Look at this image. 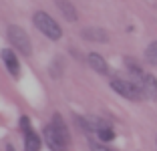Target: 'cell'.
Wrapping results in <instances>:
<instances>
[{"label": "cell", "mask_w": 157, "mask_h": 151, "mask_svg": "<svg viewBox=\"0 0 157 151\" xmlns=\"http://www.w3.org/2000/svg\"><path fill=\"white\" fill-rule=\"evenodd\" d=\"M33 22H34V26H36L44 37L51 38V41H59V38L63 37V28L59 26V22H56L52 16H48L46 12H42V10L34 12Z\"/></svg>", "instance_id": "cell-1"}, {"label": "cell", "mask_w": 157, "mask_h": 151, "mask_svg": "<svg viewBox=\"0 0 157 151\" xmlns=\"http://www.w3.org/2000/svg\"><path fill=\"white\" fill-rule=\"evenodd\" d=\"M6 34H8V42L16 50H20V55H24V56H30V55H33V45H30V38H28V34L20 26L10 24L8 30H6Z\"/></svg>", "instance_id": "cell-2"}, {"label": "cell", "mask_w": 157, "mask_h": 151, "mask_svg": "<svg viewBox=\"0 0 157 151\" xmlns=\"http://www.w3.org/2000/svg\"><path fill=\"white\" fill-rule=\"evenodd\" d=\"M111 89L117 95L125 97V99H129V101H141L145 97L139 85H135V83H131V81H125V79H113Z\"/></svg>", "instance_id": "cell-3"}, {"label": "cell", "mask_w": 157, "mask_h": 151, "mask_svg": "<svg viewBox=\"0 0 157 151\" xmlns=\"http://www.w3.org/2000/svg\"><path fill=\"white\" fill-rule=\"evenodd\" d=\"M44 141H46V145L51 147V151H67V143L59 137V133L55 131L52 125L44 127Z\"/></svg>", "instance_id": "cell-4"}, {"label": "cell", "mask_w": 157, "mask_h": 151, "mask_svg": "<svg viewBox=\"0 0 157 151\" xmlns=\"http://www.w3.org/2000/svg\"><path fill=\"white\" fill-rule=\"evenodd\" d=\"M139 87L143 91V95L147 99H157V79L153 75H143V77H139Z\"/></svg>", "instance_id": "cell-5"}, {"label": "cell", "mask_w": 157, "mask_h": 151, "mask_svg": "<svg viewBox=\"0 0 157 151\" xmlns=\"http://www.w3.org/2000/svg\"><path fill=\"white\" fill-rule=\"evenodd\" d=\"M0 56H2V60H4L8 73L12 75V77H18L20 75V63H18V59H16V55H14L10 48H4L2 52H0Z\"/></svg>", "instance_id": "cell-6"}, {"label": "cell", "mask_w": 157, "mask_h": 151, "mask_svg": "<svg viewBox=\"0 0 157 151\" xmlns=\"http://www.w3.org/2000/svg\"><path fill=\"white\" fill-rule=\"evenodd\" d=\"M87 63H89V67H91L95 73H99V75H109V64H107V60L103 59L99 52H89Z\"/></svg>", "instance_id": "cell-7"}, {"label": "cell", "mask_w": 157, "mask_h": 151, "mask_svg": "<svg viewBox=\"0 0 157 151\" xmlns=\"http://www.w3.org/2000/svg\"><path fill=\"white\" fill-rule=\"evenodd\" d=\"M81 34H83L85 41H93V42H107L109 41V32H107L105 28H97V26L85 28Z\"/></svg>", "instance_id": "cell-8"}, {"label": "cell", "mask_w": 157, "mask_h": 151, "mask_svg": "<svg viewBox=\"0 0 157 151\" xmlns=\"http://www.w3.org/2000/svg\"><path fill=\"white\" fill-rule=\"evenodd\" d=\"M55 2H56V6H59L60 14H63L69 22H75V20L78 18V12H77L73 2H69V0H55Z\"/></svg>", "instance_id": "cell-9"}, {"label": "cell", "mask_w": 157, "mask_h": 151, "mask_svg": "<svg viewBox=\"0 0 157 151\" xmlns=\"http://www.w3.org/2000/svg\"><path fill=\"white\" fill-rule=\"evenodd\" d=\"M51 125L55 127V131L59 133V137L63 139V141L69 145V129H67V125H65V119L60 117L59 113H55L52 115V121H51Z\"/></svg>", "instance_id": "cell-10"}, {"label": "cell", "mask_w": 157, "mask_h": 151, "mask_svg": "<svg viewBox=\"0 0 157 151\" xmlns=\"http://www.w3.org/2000/svg\"><path fill=\"white\" fill-rule=\"evenodd\" d=\"M40 149V137L36 135V131L24 133V151H38Z\"/></svg>", "instance_id": "cell-11"}, {"label": "cell", "mask_w": 157, "mask_h": 151, "mask_svg": "<svg viewBox=\"0 0 157 151\" xmlns=\"http://www.w3.org/2000/svg\"><path fill=\"white\" fill-rule=\"evenodd\" d=\"M95 131H97L99 141H103V143H109V141L115 139V131H113L109 125H105V123H99L97 127H95Z\"/></svg>", "instance_id": "cell-12"}, {"label": "cell", "mask_w": 157, "mask_h": 151, "mask_svg": "<svg viewBox=\"0 0 157 151\" xmlns=\"http://www.w3.org/2000/svg\"><path fill=\"white\" fill-rule=\"evenodd\" d=\"M145 59H147L149 64H155L157 67V41H153L151 45L147 46V50H145Z\"/></svg>", "instance_id": "cell-13"}, {"label": "cell", "mask_w": 157, "mask_h": 151, "mask_svg": "<svg viewBox=\"0 0 157 151\" xmlns=\"http://www.w3.org/2000/svg\"><path fill=\"white\" fill-rule=\"evenodd\" d=\"M125 64H127V69H129L137 79H139V77H143V71H141V67H139V64L135 63L133 59H125Z\"/></svg>", "instance_id": "cell-14"}, {"label": "cell", "mask_w": 157, "mask_h": 151, "mask_svg": "<svg viewBox=\"0 0 157 151\" xmlns=\"http://www.w3.org/2000/svg\"><path fill=\"white\" fill-rule=\"evenodd\" d=\"M89 143H91V149L93 151H115L113 147H109L107 143H103V141H95V139H91Z\"/></svg>", "instance_id": "cell-15"}, {"label": "cell", "mask_w": 157, "mask_h": 151, "mask_svg": "<svg viewBox=\"0 0 157 151\" xmlns=\"http://www.w3.org/2000/svg\"><path fill=\"white\" fill-rule=\"evenodd\" d=\"M60 73H63V59H56V67H51V75L55 79H59Z\"/></svg>", "instance_id": "cell-16"}, {"label": "cell", "mask_w": 157, "mask_h": 151, "mask_svg": "<svg viewBox=\"0 0 157 151\" xmlns=\"http://www.w3.org/2000/svg\"><path fill=\"white\" fill-rule=\"evenodd\" d=\"M20 129H22L24 133L33 131V129H30V119H28V117H20Z\"/></svg>", "instance_id": "cell-17"}, {"label": "cell", "mask_w": 157, "mask_h": 151, "mask_svg": "<svg viewBox=\"0 0 157 151\" xmlns=\"http://www.w3.org/2000/svg\"><path fill=\"white\" fill-rule=\"evenodd\" d=\"M6 151H14V147L12 145H6Z\"/></svg>", "instance_id": "cell-18"}]
</instances>
